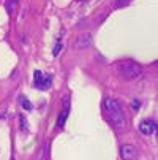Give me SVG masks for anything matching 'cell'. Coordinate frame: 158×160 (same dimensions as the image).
Listing matches in <instances>:
<instances>
[{
	"label": "cell",
	"instance_id": "obj_13",
	"mask_svg": "<svg viewBox=\"0 0 158 160\" xmlns=\"http://www.w3.org/2000/svg\"><path fill=\"white\" fill-rule=\"evenodd\" d=\"M131 108H133L134 111H138V109H139V102H138V100H134V102L131 103Z\"/></svg>",
	"mask_w": 158,
	"mask_h": 160
},
{
	"label": "cell",
	"instance_id": "obj_5",
	"mask_svg": "<svg viewBox=\"0 0 158 160\" xmlns=\"http://www.w3.org/2000/svg\"><path fill=\"white\" fill-rule=\"evenodd\" d=\"M139 132H141L142 135H146V136L153 135V133L156 132V124H155V121H152V119L142 121V122L139 124Z\"/></svg>",
	"mask_w": 158,
	"mask_h": 160
},
{
	"label": "cell",
	"instance_id": "obj_1",
	"mask_svg": "<svg viewBox=\"0 0 158 160\" xmlns=\"http://www.w3.org/2000/svg\"><path fill=\"white\" fill-rule=\"evenodd\" d=\"M103 108L104 112L108 116V121L111 122V125L117 128V130H123L127 127V118H125V112L122 109V106L119 105V102L116 98H111L106 97L103 102Z\"/></svg>",
	"mask_w": 158,
	"mask_h": 160
},
{
	"label": "cell",
	"instance_id": "obj_8",
	"mask_svg": "<svg viewBox=\"0 0 158 160\" xmlns=\"http://www.w3.org/2000/svg\"><path fill=\"white\" fill-rule=\"evenodd\" d=\"M19 103L22 105V108H24L26 111H32V109H33V105H32L24 95H21V97H19Z\"/></svg>",
	"mask_w": 158,
	"mask_h": 160
},
{
	"label": "cell",
	"instance_id": "obj_3",
	"mask_svg": "<svg viewBox=\"0 0 158 160\" xmlns=\"http://www.w3.org/2000/svg\"><path fill=\"white\" fill-rule=\"evenodd\" d=\"M120 154L123 160H136L138 157V149L134 144H123L120 148Z\"/></svg>",
	"mask_w": 158,
	"mask_h": 160
},
{
	"label": "cell",
	"instance_id": "obj_7",
	"mask_svg": "<svg viewBox=\"0 0 158 160\" xmlns=\"http://www.w3.org/2000/svg\"><path fill=\"white\" fill-rule=\"evenodd\" d=\"M90 43H92V37H90L89 33H84V35H81V37H78L74 40V48L76 49H82V48L90 46Z\"/></svg>",
	"mask_w": 158,
	"mask_h": 160
},
{
	"label": "cell",
	"instance_id": "obj_10",
	"mask_svg": "<svg viewBox=\"0 0 158 160\" xmlns=\"http://www.w3.org/2000/svg\"><path fill=\"white\" fill-rule=\"evenodd\" d=\"M19 121H21V128H22V132H27V121H26V118H24V116H19Z\"/></svg>",
	"mask_w": 158,
	"mask_h": 160
},
{
	"label": "cell",
	"instance_id": "obj_6",
	"mask_svg": "<svg viewBox=\"0 0 158 160\" xmlns=\"http://www.w3.org/2000/svg\"><path fill=\"white\" fill-rule=\"evenodd\" d=\"M68 112H70V97L66 95V97L63 98V109H62L60 116H59V121H57V127H59V128H62V127L65 125L66 118H68Z\"/></svg>",
	"mask_w": 158,
	"mask_h": 160
},
{
	"label": "cell",
	"instance_id": "obj_9",
	"mask_svg": "<svg viewBox=\"0 0 158 160\" xmlns=\"http://www.w3.org/2000/svg\"><path fill=\"white\" fill-rule=\"evenodd\" d=\"M17 5H19V0H8V2H7V11L10 14H13Z\"/></svg>",
	"mask_w": 158,
	"mask_h": 160
},
{
	"label": "cell",
	"instance_id": "obj_4",
	"mask_svg": "<svg viewBox=\"0 0 158 160\" xmlns=\"http://www.w3.org/2000/svg\"><path fill=\"white\" fill-rule=\"evenodd\" d=\"M33 84L38 87V89H48L51 86V76L49 75H43L41 72H35V81Z\"/></svg>",
	"mask_w": 158,
	"mask_h": 160
},
{
	"label": "cell",
	"instance_id": "obj_11",
	"mask_svg": "<svg viewBox=\"0 0 158 160\" xmlns=\"http://www.w3.org/2000/svg\"><path fill=\"white\" fill-rule=\"evenodd\" d=\"M130 0H116V7H127Z\"/></svg>",
	"mask_w": 158,
	"mask_h": 160
},
{
	"label": "cell",
	"instance_id": "obj_2",
	"mask_svg": "<svg viewBox=\"0 0 158 160\" xmlns=\"http://www.w3.org/2000/svg\"><path fill=\"white\" fill-rule=\"evenodd\" d=\"M116 70L122 75V76H125V78H128V79H134V78H138L139 75H141V65L138 63V62H134V60H120V62H116Z\"/></svg>",
	"mask_w": 158,
	"mask_h": 160
},
{
	"label": "cell",
	"instance_id": "obj_12",
	"mask_svg": "<svg viewBox=\"0 0 158 160\" xmlns=\"http://www.w3.org/2000/svg\"><path fill=\"white\" fill-rule=\"evenodd\" d=\"M60 49H62V43H57V44H55V48H54V51H52V54L57 56V54L60 52Z\"/></svg>",
	"mask_w": 158,
	"mask_h": 160
}]
</instances>
